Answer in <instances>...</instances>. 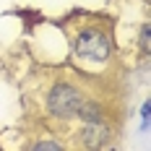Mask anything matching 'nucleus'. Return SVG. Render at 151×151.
<instances>
[{
    "label": "nucleus",
    "mask_w": 151,
    "mask_h": 151,
    "mask_svg": "<svg viewBox=\"0 0 151 151\" xmlns=\"http://www.w3.org/2000/svg\"><path fill=\"white\" fill-rule=\"evenodd\" d=\"M141 47L149 50V26H143V31H141Z\"/></svg>",
    "instance_id": "obj_5"
},
{
    "label": "nucleus",
    "mask_w": 151,
    "mask_h": 151,
    "mask_svg": "<svg viewBox=\"0 0 151 151\" xmlns=\"http://www.w3.org/2000/svg\"><path fill=\"white\" fill-rule=\"evenodd\" d=\"M37 149H39V151H58L60 146L52 143V141H42V143H37Z\"/></svg>",
    "instance_id": "obj_4"
},
{
    "label": "nucleus",
    "mask_w": 151,
    "mask_h": 151,
    "mask_svg": "<svg viewBox=\"0 0 151 151\" xmlns=\"http://www.w3.org/2000/svg\"><path fill=\"white\" fill-rule=\"evenodd\" d=\"M76 50L81 58H89V60H107L109 58V42L99 31H83L76 42Z\"/></svg>",
    "instance_id": "obj_2"
},
{
    "label": "nucleus",
    "mask_w": 151,
    "mask_h": 151,
    "mask_svg": "<svg viewBox=\"0 0 151 151\" xmlns=\"http://www.w3.org/2000/svg\"><path fill=\"white\" fill-rule=\"evenodd\" d=\"M104 138H107V128H104V125H96V122H94V125H89V128H86L83 143H86V146H99Z\"/></svg>",
    "instance_id": "obj_3"
},
{
    "label": "nucleus",
    "mask_w": 151,
    "mask_h": 151,
    "mask_svg": "<svg viewBox=\"0 0 151 151\" xmlns=\"http://www.w3.org/2000/svg\"><path fill=\"white\" fill-rule=\"evenodd\" d=\"M50 112L55 117H76L81 115V96L73 86H55L50 91Z\"/></svg>",
    "instance_id": "obj_1"
}]
</instances>
